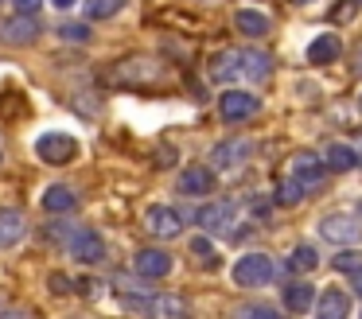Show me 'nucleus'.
<instances>
[{"mask_svg":"<svg viewBox=\"0 0 362 319\" xmlns=\"http://www.w3.org/2000/svg\"><path fill=\"white\" fill-rule=\"evenodd\" d=\"M74 207H78V195H74L71 187L55 183V187L43 191V210H51V214H66V210H74Z\"/></svg>","mask_w":362,"mask_h":319,"instance_id":"21","label":"nucleus"},{"mask_svg":"<svg viewBox=\"0 0 362 319\" xmlns=\"http://www.w3.org/2000/svg\"><path fill=\"white\" fill-rule=\"evenodd\" d=\"M35 156H40L43 163H71L74 156H78V140H74L71 132H43V137L35 140Z\"/></svg>","mask_w":362,"mask_h":319,"instance_id":"2","label":"nucleus"},{"mask_svg":"<svg viewBox=\"0 0 362 319\" xmlns=\"http://www.w3.org/2000/svg\"><path fill=\"white\" fill-rule=\"evenodd\" d=\"M144 226H148V233H156V238H180L183 218H180V210H172V207H148Z\"/></svg>","mask_w":362,"mask_h":319,"instance_id":"10","label":"nucleus"},{"mask_svg":"<svg viewBox=\"0 0 362 319\" xmlns=\"http://www.w3.org/2000/svg\"><path fill=\"white\" fill-rule=\"evenodd\" d=\"M234 23H238V31H245V35H253V39L269 31V16L265 12H253V8H238Z\"/></svg>","mask_w":362,"mask_h":319,"instance_id":"22","label":"nucleus"},{"mask_svg":"<svg viewBox=\"0 0 362 319\" xmlns=\"http://www.w3.org/2000/svg\"><path fill=\"white\" fill-rule=\"evenodd\" d=\"M269 70H273V59H269L265 51H257V47H245L242 51V78H250V82H265Z\"/></svg>","mask_w":362,"mask_h":319,"instance_id":"19","label":"nucleus"},{"mask_svg":"<svg viewBox=\"0 0 362 319\" xmlns=\"http://www.w3.org/2000/svg\"><path fill=\"white\" fill-rule=\"evenodd\" d=\"M211 187H214V171L203 168V163H195L180 175V195H211Z\"/></svg>","mask_w":362,"mask_h":319,"instance_id":"18","label":"nucleus"},{"mask_svg":"<svg viewBox=\"0 0 362 319\" xmlns=\"http://www.w3.org/2000/svg\"><path fill=\"white\" fill-rule=\"evenodd\" d=\"M195 222L203 226L206 233H234L238 207H234V202H206V207L195 210Z\"/></svg>","mask_w":362,"mask_h":319,"instance_id":"4","label":"nucleus"},{"mask_svg":"<svg viewBox=\"0 0 362 319\" xmlns=\"http://www.w3.org/2000/svg\"><path fill=\"white\" fill-rule=\"evenodd\" d=\"M160 78V66L152 59H125L110 70V82L113 86H148Z\"/></svg>","mask_w":362,"mask_h":319,"instance_id":"3","label":"nucleus"},{"mask_svg":"<svg viewBox=\"0 0 362 319\" xmlns=\"http://www.w3.org/2000/svg\"><path fill=\"white\" fill-rule=\"evenodd\" d=\"M323 168H327V160H320L315 152H296L292 156V175H296L308 191L323 183Z\"/></svg>","mask_w":362,"mask_h":319,"instance_id":"11","label":"nucleus"},{"mask_svg":"<svg viewBox=\"0 0 362 319\" xmlns=\"http://www.w3.org/2000/svg\"><path fill=\"white\" fill-rule=\"evenodd\" d=\"M273 257L269 253H245V257H238V265H234V280L242 288H261V284H269L273 280Z\"/></svg>","mask_w":362,"mask_h":319,"instance_id":"1","label":"nucleus"},{"mask_svg":"<svg viewBox=\"0 0 362 319\" xmlns=\"http://www.w3.org/2000/svg\"><path fill=\"white\" fill-rule=\"evenodd\" d=\"M323 160H327V168L331 171H351V168H358V152H351L346 144H331L327 152H323Z\"/></svg>","mask_w":362,"mask_h":319,"instance_id":"23","label":"nucleus"},{"mask_svg":"<svg viewBox=\"0 0 362 319\" xmlns=\"http://www.w3.org/2000/svg\"><path fill=\"white\" fill-rule=\"evenodd\" d=\"M0 160H4V152H0Z\"/></svg>","mask_w":362,"mask_h":319,"instance_id":"35","label":"nucleus"},{"mask_svg":"<svg viewBox=\"0 0 362 319\" xmlns=\"http://www.w3.org/2000/svg\"><path fill=\"white\" fill-rule=\"evenodd\" d=\"M315 265H320V257H315L312 245H296V249H292V257H288V269L292 272H312Z\"/></svg>","mask_w":362,"mask_h":319,"instance_id":"24","label":"nucleus"},{"mask_svg":"<svg viewBox=\"0 0 362 319\" xmlns=\"http://www.w3.org/2000/svg\"><path fill=\"white\" fill-rule=\"evenodd\" d=\"M257 105H261V101L253 98L250 90H222L218 93V113H222V121H226V124L250 121V117L257 113Z\"/></svg>","mask_w":362,"mask_h":319,"instance_id":"5","label":"nucleus"},{"mask_svg":"<svg viewBox=\"0 0 362 319\" xmlns=\"http://www.w3.org/2000/svg\"><path fill=\"white\" fill-rule=\"evenodd\" d=\"M358 160H362V156H358Z\"/></svg>","mask_w":362,"mask_h":319,"instance_id":"37","label":"nucleus"},{"mask_svg":"<svg viewBox=\"0 0 362 319\" xmlns=\"http://www.w3.org/2000/svg\"><path fill=\"white\" fill-rule=\"evenodd\" d=\"M74 4V0H55V8H71Z\"/></svg>","mask_w":362,"mask_h":319,"instance_id":"33","label":"nucleus"},{"mask_svg":"<svg viewBox=\"0 0 362 319\" xmlns=\"http://www.w3.org/2000/svg\"><path fill=\"white\" fill-rule=\"evenodd\" d=\"M59 39H66V43H90V28L86 23H63Z\"/></svg>","mask_w":362,"mask_h":319,"instance_id":"28","label":"nucleus"},{"mask_svg":"<svg viewBox=\"0 0 362 319\" xmlns=\"http://www.w3.org/2000/svg\"><path fill=\"white\" fill-rule=\"evenodd\" d=\"M351 288L362 296V269H358V272H351Z\"/></svg>","mask_w":362,"mask_h":319,"instance_id":"32","label":"nucleus"},{"mask_svg":"<svg viewBox=\"0 0 362 319\" xmlns=\"http://www.w3.org/2000/svg\"><path fill=\"white\" fill-rule=\"evenodd\" d=\"M339 35H331V31H323V35H315L312 43H308V62L312 66H327V62H335L339 59Z\"/></svg>","mask_w":362,"mask_h":319,"instance_id":"17","label":"nucleus"},{"mask_svg":"<svg viewBox=\"0 0 362 319\" xmlns=\"http://www.w3.org/2000/svg\"><path fill=\"white\" fill-rule=\"evenodd\" d=\"M16 8H20V12H35V8H40V0H16Z\"/></svg>","mask_w":362,"mask_h":319,"instance_id":"31","label":"nucleus"},{"mask_svg":"<svg viewBox=\"0 0 362 319\" xmlns=\"http://www.w3.org/2000/svg\"><path fill=\"white\" fill-rule=\"evenodd\" d=\"M40 39V20H35V12H20L12 16L4 28H0V43H35Z\"/></svg>","mask_w":362,"mask_h":319,"instance_id":"8","label":"nucleus"},{"mask_svg":"<svg viewBox=\"0 0 362 319\" xmlns=\"http://www.w3.org/2000/svg\"><path fill=\"white\" fill-rule=\"evenodd\" d=\"M320 238L335 241V245H354V241L362 238V226H358V218H351V214H323L320 218Z\"/></svg>","mask_w":362,"mask_h":319,"instance_id":"6","label":"nucleus"},{"mask_svg":"<svg viewBox=\"0 0 362 319\" xmlns=\"http://www.w3.org/2000/svg\"><path fill=\"white\" fill-rule=\"evenodd\" d=\"M28 233V218L24 210H0V249H12L20 245Z\"/></svg>","mask_w":362,"mask_h":319,"instance_id":"13","label":"nucleus"},{"mask_svg":"<svg viewBox=\"0 0 362 319\" xmlns=\"http://www.w3.org/2000/svg\"><path fill=\"white\" fill-rule=\"evenodd\" d=\"M281 300H284V308H288V311L304 315V311L315 308V288L304 284V280H288V284H284V292H281Z\"/></svg>","mask_w":362,"mask_h":319,"instance_id":"14","label":"nucleus"},{"mask_svg":"<svg viewBox=\"0 0 362 319\" xmlns=\"http://www.w3.org/2000/svg\"><path fill=\"white\" fill-rule=\"evenodd\" d=\"M133 269L141 272L144 280H164L168 272H172V253H164V249H141V253L133 257Z\"/></svg>","mask_w":362,"mask_h":319,"instance_id":"9","label":"nucleus"},{"mask_svg":"<svg viewBox=\"0 0 362 319\" xmlns=\"http://www.w3.org/2000/svg\"><path fill=\"white\" fill-rule=\"evenodd\" d=\"M315 311H320V319H343L351 311V296L343 288H323L320 300H315Z\"/></svg>","mask_w":362,"mask_h":319,"instance_id":"16","label":"nucleus"},{"mask_svg":"<svg viewBox=\"0 0 362 319\" xmlns=\"http://www.w3.org/2000/svg\"><path fill=\"white\" fill-rule=\"evenodd\" d=\"M358 105H362V98H358Z\"/></svg>","mask_w":362,"mask_h":319,"instance_id":"36","label":"nucleus"},{"mask_svg":"<svg viewBox=\"0 0 362 319\" xmlns=\"http://www.w3.org/2000/svg\"><path fill=\"white\" fill-rule=\"evenodd\" d=\"M51 292H71V280H66L63 272H55V277H51Z\"/></svg>","mask_w":362,"mask_h":319,"instance_id":"30","label":"nucleus"},{"mask_svg":"<svg viewBox=\"0 0 362 319\" xmlns=\"http://www.w3.org/2000/svg\"><path fill=\"white\" fill-rule=\"evenodd\" d=\"M250 152H253L250 140H226V144H218L211 152V163L218 171H234V168H242V163H245V156H250Z\"/></svg>","mask_w":362,"mask_h":319,"instance_id":"12","label":"nucleus"},{"mask_svg":"<svg viewBox=\"0 0 362 319\" xmlns=\"http://www.w3.org/2000/svg\"><path fill=\"white\" fill-rule=\"evenodd\" d=\"M331 265H335L339 272H358L362 269V249H343Z\"/></svg>","mask_w":362,"mask_h":319,"instance_id":"27","label":"nucleus"},{"mask_svg":"<svg viewBox=\"0 0 362 319\" xmlns=\"http://www.w3.org/2000/svg\"><path fill=\"white\" fill-rule=\"evenodd\" d=\"M211 82H234V78H242V51H218L211 59Z\"/></svg>","mask_w":362,"mask_h":319,"instance_id":"15","label":"nucleus"},{"mask_svg":"<svg viewBox=\"0 0 362 319\" xmlns=\"http://www.w3.org/2000/svg\"><path fill=\"white\" fill-rule=\"evenodd\" d=\"M191 253H195V257H203V261H211V265H214V249H211V241H206V238H195V241H191Z\"/></svg>","mask_w":362,"mask_h":319,"instance_id":"29","label":"nucleus"},{"mask_svg":"<svg viewBox=\"0 0 362 319\" xmlns=\"http://www.w3.org/2000/svg\"><path fill=\"white\" fill-rule=\"evenodd\" d=\"M125 8V0H86V16L90 20H110Z\"/></svg>","mask_w":362,"mask_h":319,"instance_id":"26","label":"nucleus"},{"mask_svg":"<svg viewBox=\"0 0 362 319\" xmlns=\"http://www.w3.org/2000/svg\"><path fill=\"white\" fill-rule=\"evenodd\" d=\"M296 4H308V0H296Z\"/></svg>","mask_w":362,"mask_h":319,"instance_id":"34","label":"nucleus"},{"mask_svg":"<svg viewBox=\"0 0 362 319\" xmlns=\"http://www.w3.org/2000/svg\"><path fill=\"white\" fill-rule=\"evenodd\" d=\"M304 191H308V187L292 175V179H284V183L276 187V202H281V207H296V202L304 199Z\"/></svg>","mask_w":362,"mask_h":319,"instance_id":"25","label":"nucleus"},{"mask_svg":"<svg viewBox=\"0 0 362 319\" xmlns=\"http://www.w3.org/2000/svg\"><path fill=\"white\" fill-rule=\"evenodd\" d=\"M125 308H141V311H156V315H183V300H175V296H156V300H133V296H125Z\"/></svg>","mask_w":362,"mask_h":319,"instance_id":"20","label":"nucleus"},{"mask_svg":"<svg viewBox=\"0 0 362 319\" xmlns=\"http://www.w3.org/2000/svg\"><path fill=\"white\" fill-rule=\"evenodd\" d=\"M66 249H71V257H78L82 265H98V261L105 257V241L98 238L94 230H86V226H78V230L71 233Z\"/></svg>","mask_w":362,"mask_h":319,"instance_id":"7","label":"nucleus"}]
</instances>
